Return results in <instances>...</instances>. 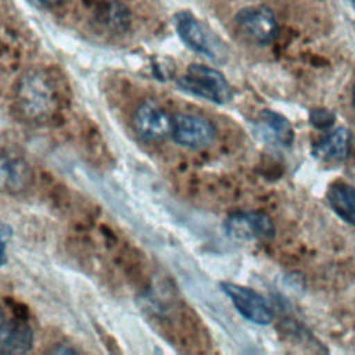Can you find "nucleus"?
I'll return each mask as SVG.
<instances>
[{"instance_id":"obj_11","label":"nucleus","mask_w":355,"mask_h":355,"mask_svg":"<svg viewBox=\"0 0 355 355\" xmlns=\"http://www.w3.org/2000/svg\"><path fill=\"white\" fill-rule=\"evenodd\" d=\"M351 147V132L347 128H337L313 146V155L323 161L344 159Z\"/></svg>"},{"instance_id":"obj_19","label":"nucleus","mask_w":355,"mask_h":355,"mask_svg":"<svg viewBox=\"0 0 355 355\" xmlns=\"http://www.w3.org/2000/svg\"><path fill=\"white\" fill-rule=\"evenodd\" d=\"M354 107H355V90H354Z\"/></svg>"},{"instance_id":"obj_14","label":"nucleus","mask_w":355,"mask_h":355,"mask_svg":"<svg viewBox=\"0 0 355 355\" xmlns=\"http://www.w3.org/2000/svg\"><path fill=\"white\" fill-rule=\"evenodd\" d=\"M311 123L315 128H327L334 122V115L329 110H313L309 115Z\"/></svg>"},{"instance_id":"obj_18","label":"nucleus","mask_w":355,"mask_h":355,"mask_svg":"<svg viewBox=\"0 0 355 355\" xmlns=\"http://www.w3.org/2000/svg\"><path fill=\"white\" fill-rule=\"evenodd\" d=\"M347 1H348V3L352 6V8L355 10V0H347Z\"/></svg>"},{"instance_id":"obj_9","label":"nucleus","mask_w":355,"mask_h":355,"mask_svg":"<svg viewBox=\"0 0 355 355\" xmlns=\"http://www.w3.org/2000/svg\"><path fill=\"white\" fill-rule=\"evenodd\" d=\"M257 135L266 143L276 147H290L294 141V130L291 123L283 115L263 110L255 121Z\"/></svg>"},{"instance_id":"obj_13","label":"nucleus","mask_w":355,"mask_h":355,"mask_svg":"<svg viewBox=\"0 0 355 355\" xmlns=\"http://www.w3.org/2000/svg\"><path fill=\"white\" fill-rule=\"evenodd\" d=\"M327 202L341 219L355 226V187L334 183L327 191Z\"/></svg>"},{"instance_id":"obj_17","label":"nucleus","mask_w":355,"mask_h":355,"mask_svg":"<svg viewBox=\"0 0 355 355\" xmlns=\"http://www.w3.org/2000/svg\"><path fill=\"white\" fill-rule=\"evenodd\" d=\"M37 1H40V3H43V4H55V3H58L60 0H37Z\"/></svg>"},{"instance_id":"obj_5","label":"nucleus","mask_w":355,"mask_h":355,"mask_svg":"<svg viewBox=\"0 0 355 355\" xmlns=\"http://www.w3.org/2000/svg\"><path fill=\"white\" fill-rule=\"evenodd\" d=\"M214 125L198 115L176 114L172 115V139L187 148H204L215 139Z\"/></svg>"},{"instance_id":"obj_8","label":"nucleus","mask_w":355,"mask_h":355,"mask_svg":"<svg viewBox=\"0 0 355 355\" xmlns=\"http://www.w3.org/2000/svg\"><path fill=\"white\" fill-rule=\"evenodd\" d=\"M175 28L182 39V42L191 50L219 61V54L216 44L208 36V32L201 26V24L187 11H182L175 15Z\"/></svg>"},{"instance_id":"obj_12","label":"nucleus","mask_w":355,"mask_h":355,"mask_svg":"<svg viewBox=\"0 0 355 355\" xmlns=\"http://www.w3.org/2000/svg\"><path fill=\"white\" fill-rule=\"evenodd\" d=\"M32 178L29 165L19 157L12 154H3L0 166L1 187L7 191H19L25 189Z\"/></svg>"},{"instance_id":"obj_7","label":"nucleus","mask_w":355,"mask_h":355,"mask_svg":"<svg viewBox=\"0 0 355 355\" xmlns=\"http://www.w3.org/2000/svg\"><path fill=\"white\" fill-rule=\"evenodd\" d=\"M133 126L143 140L158 141L171 135L172 116L157 103L146 101L136 110Z\"/></svg>"},{"instance_id":"obj_10","label":"nucleus","mask_w":355,"mask_h":355,"mask_svg":"<svg viewBox=\"0 0 355 355\" xmlns=\"http://www.w3.org/2000/svg\"><path fill=\"white\" fill-rule=\"evenodd\" d=\"M33 343L32 329L18 320H7L3 315L0 329V352L3 355L25 354Z\"/></svg>"},{"instance_id":"obj_15","label":"nucleus","mask_w":355,"mask_h":355,"mask_svg":"<svg viewBox=\"0 0 355 355\" xmlns=\"http://www.w3.org/2000/svg\"><path fill=\"white\" fill-rule=\"evenodd\" d=\"M11 227L7 223L1 225V265H6L7 262V245L11 240Z\"/></svg>"},{"instance_id":"obj_3","label":"nucleus","mask_w":355,"mask_h":355,"mask_svg":"<svg viewBox=\"0 0 355 355\" xmlns=\"http://www.w3.org/2000/svg\"><path fill=\"white\" fill-rule=\"evenodd\" d=\"M220 288L230 298L237 312L251 323L265 326L273 320V309L259 293L229 282L220 283Z\"/></svg>"},{"instance_id":"obj_6","label":"nucleus","mask_w":355,"mask_h":355,"mask_svg":"<svg viewBox=\"0 0 355 355\" xmlns=\"http://www.w3.org/2000/svg\"><path fill=\"white\" fill-rule=\"evenodd\" d=\"M239 31L258 44L270 43L277 35V22L273 12L266 7H248L236 15Z\"/></svg>"},{"instance_id":"obj_1","label":"nucleus","mask_w":355,"mask_h":355,"mask_svg":"<svg viewBox=\"0 0 355 355\" xmlns=\"http://www.w3.org/2000/svg\"><path fill=\"white\" fill-rule=\"evenodd\" d=\"M17 105L31 121H43L57 108V92L50 78L40 71H31L21 76L17 85Z\"/></svg>"},{"instance_id":"obj_4","label":"nucleus","mask_w":355,"mask_h":355,"mask_svg":"<svg viewBox=\"0 0 355 355\" xmlns=\"http://www.w3.org/2000/svg\"><path fill=\"white\" fill-rule=\"evenodd\" d=\"M226 234L237 241H259L275 236L272 219L261 211H243L230 215L223 225Z\"/></svg>"},{"instance_id":"obj_2","label":"nucleus","mask_w":355,"mask_h":355,"mask_svg":"<svg viewBox=\"0 0 355 355\" xmlns=\"http://www.w3.org/2000/svg\"><path fill=\"white\" fill-rule=\"evenodd\" d=\"M178 85L184 92L216 104H225L233 96L229 82L219 71L200 64L190 65L178 79Z\"/></svg>"},{"instance_id":"obj_16","label":"nucleus","mask_w":355,"mask_h":355,"mask_svg":"<svg viewBox=\"0 0 355 355\" xmlns=\"http://www.w3.org/2000/svg\"><path fill=\"white\" fill-rule=\"evenodd\" d=\"M53 352H55V354H67V352H78V349H75V348H69V347H58V348H54L53 349Z\"/></svg>"}]
</instances>
